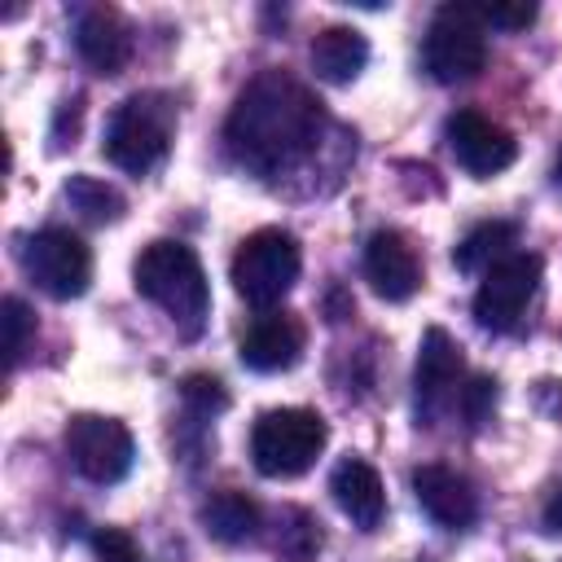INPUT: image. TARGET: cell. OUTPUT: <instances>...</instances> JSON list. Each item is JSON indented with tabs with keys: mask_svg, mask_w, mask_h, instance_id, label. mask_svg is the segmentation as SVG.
Segmentation results:
<instances>
[{
	"mask_svg": "<svg viewBox=\"0 0 562 562\" xmlns=\"http://www.w3.org/2000/svg\"><path fill=\"white\" fill-rule=\"evenodd\" d=\"M492 404H496V382H492V378H474V382L465 386V395H461V408H465V417H470V426H479V422H487V413H492Z\"/></svg>",
	"mask_w": 562,
	"mask_h": 562,
	"instance_id": "25",
	"label": "cell"
},
{
	"mask_svg": "<svg viewBox=\"0 0 562 562\" xmlns=\"http://www.w3.org/2000/svg\"><path fill=\"white\" fill-rule=\"evenodd\" d=\"M136 290L158 303L184 338H198L211 312V285L198 255L184 241H149L132 268Z\"/></svg>",
	"mask_w": 562,
	"mask_h": 562,
	"instance_id": "2",
	"label": "cell"
},
{
	"mask_svg": "<svg viewBox=\"0 0 562 562\" xmlns=\"http://www.w3.org/2000/svg\"><path fill=\"white\" fill-rule=\"evenodd\" d=\"M329 430L312 408H272L250 430V461L263 479H299L321 457Z\"/></svg>",
	"mask_w": 562,
	"mask_h": 562,
	"instance_id": "4",
	"label": "cell"
},
{
	"mask_svg": "<svg viewBox=\"0 0 562 562\" xmlns=\"http://www.w3.org/2000/svg\"><path fill=\"white\" fill-rule=\"evenodd\" d=\"M22 268L48 299H79L92 281V250L70 228H40L22 246Z\"/></svg>",
	"mask_w": 562,
	"mask_h": 562,
	"instance_id": "7",
	"label": "cell"
},
{
	"mask_svg": "<svg viewBox=\"0 0 562 562\" xmlns=\"http://www.w3.org/2000/svg\"><path fill=\"white\" fill-rule=\"evenodd\" d=\"M75 48L97 75H119L132 57V35L114 9H88L75 22Z\"/></svg>",
	"mask_w": 562,
	"mask_h": 562,
	"instance_id": "15",
	"label": "cell"
},
{
	"mask_svg": "<svg viewBox=\"0 0 562 562\" xmlns=\"http://www.w3.org/2000/svg\"><path fill=\"white\" fill-rule=\"evenodd\" d=\"M303 342H307V334H303V321L299 316H290V312H268V316H259L246 334H241V364L246 369H255V373H281V369H290L299 356H303Z\"/></svg>",
	"mask_w": 562,
	"mask_h": 562,
	"instance_id": "13",
	"label": "cell"
},
{
	"mask_svg": "<svg viewBox=\"0 0 562 562\" xmlns=\"http://www.w3.org/2000/svg\"><path fill=\"white\" fill-rule=\"evenodd\" d=\"M92 549H97L101 562H140V544L123 527H101L92 536Z\"/></svg>",
	"mask_w": 562,
	"mask_h": 562,
	"instance_id": "22",
	"label": "cell"
},
{
	"mask_svg": "<svg viewBox=\"0 0 562 562\" xmlns=\"http://www.w3.org/2000/svg\"><path fill=\"white\" fill-rule=\"evenodd\" d=\"M329 492L338 501V509L360 527V531H373L386 514V492H382V479L369 461L360 457H347L334 465V479H329Z\"/></svg>",
	"mask_w": 562,
	"mask_h": 562,
	"instance_id": "16",
	"label": "cell"
},
{
	"mask_svg": "<svg viewBox=\"0 0 562 562\" xmlns=\"http://www.w3.org/2000/svg\"><path fill=\"white\" fill-rule=\"evenodd\" d=\"M364 277H369V285H373L378 299L404 303L422 285V259H417V250L408 246L404 233L378 228L369 237V246H364Z\"/></svg>",
	"mask_w": 562,
	"mask_h": 562,
	"instance_id": "11",
	"label": "cell"
},
{
	"mask_svg": "<svg viewBox=\"0 0 562 562\" xmlns=\"http://www.w3.org/2000/svg\"><path fill=\"white\" fill-rule=\"evenodd\" d=\"M483 26H505V31H518V26H531L536 22V4H483L479 9Z\"/></svg>",
	"mask_w": 562,
	"mask_h": 562,
	"instance_id": "24",
	"label": "cell"
},
{
	"mask_svg": "<svg viewBox=\"0 0 562 562\" xmlns=\"http://www.w3.org/2000/svg\"><path fill=\"white\" fill-rule=\"evenodd\" d=\"M66 202H70L79 215L97 220V224L123 215V193L110 189V184L97 180V176H70V180H66Z\"/></svg>",
	"mask_w": 562,
	"mask_h": 562,
	"instance_id": "20",
	"label": "cell"
},
{
	"mask_svg": "<svg viewBox=\"0 0 562 562\" xmlns=\"http://www.w3.org/2000/svg\"><path fill=\"white\" fill-rule=\"evenodd\" d=\"M413 496L426 509L430 522L448 527V531H465L479 518V492L465 474L448 470V465H422L413 470Z\"/></svg>",
	"mask_w": 562,
	"mask_h": 562,
	"instance_id": "12",
	"label": "cell"
},
{
	"mask_svg": "<svg viewBox=\"0 0 562 562\" xmlns=\"http://www.w3.org/2000/svg\"><path fill=\"white\" fill-rule=\"evenodd\" d=\"M426 70L439 83H465L487 61V26L474 4H443L430 18L426 44H422Z\"/></svg>",
	"mask_w": 562,
	"mask_h": 562,
	"instance_id": "6",
	"label": "cell"
},
{
	"mask_svg": "<svg viewBox=\"0 0 562 562\" xmlns=\"http://www.w3.org/2000/svg\"><path fill=\"white\" fill-rule=\"evenodd\" d=\"M321 127H325L321 101L299 79L281 70H263L241 88L224 136H228L233 158L246 171L281 176L316 149Z\"/></svg>",
	"mask_w": 562,
	"mask_h": 562,
	"instance_id": "1",
	"label": "cell"
},
{
	"mask_svg": "<svg viewBox=\"0 0 562 562\" xmlns=\"http://www.w3.org/2000/svg\"><path fill=\"white\" fill-rule=\"evenodd\" d=\"M544 531H553V536H562V487L549 496V505H544Z\"/></svg>",
	"mask_w": 562,
	"mask_h": 562,
	"instance_id": "26",
	"label": "cell"
},
{
	"mask_svg": "<svg viewBox=\"0 0 562 562\" xmlns=\"http://www.w3.org/2000/svg\"><path fill=\"white\" fill-rule=\"evenodd\" d=\"M184 400H189V408H198L202 417H211V413H220V408L228 404L224 386H220L215 378H202V373H193V378L184 382Z\"/></svg>",
	"mask_w": 562,
	"mask_h": 562,
	"instance_id": "23",
	"label": "cell"
},
{
	"mask_svg": "<svg viewBox=\"0 0 562 562\" xmlns=\"http://www.w3.org/2000/svg\"><path fill=\"white\" fill-rule=\"evenodd\" d=\"M514 237H518V228H514L509 220H487V224L470 228V233L457 241L452 263H457L461 272H487L492 263H501L505 255H514V250H509Z\"/></svg>",
	"mask_w": 562,
	"mask_h": 562,
	"instance_id": "19",
	"label": "cell"
},
{
	"mask_svg": "<svg viewBox=\"0 0 562 562\" xmlns=\"http://www.w3.org/2000/svg\"><path fill=\"white\" fill-rule=\"evenodd\" d=\"M457 378H461V347L448 338V329H439V325L426 329L422 347H417V373H413L422 422H435V413H439L443 395L457 386Z\"/></svg>",
	"mask_w": 562,
	"mask_h": 562,
	"instance_id": "14",
	"label": "cell"
},
{
	"mask_svg": "<svg viewBox=\"0 0 562 562\" xmlns=\"http://www.w3.org/2000/svg\"><path fill=\"white\" fill-rule=\"evenodd\" d=\"M31 325H35V316L26 312V303L22 299H4V360H9V369L22 360Z\"/></svg>",
	"mask_w": 562,
	"mask_h": 562,
	"instance_id": "21",
	"label": "cell"
},
{
	"mask_svg": "<svg viewBox=\"0 0 562 562\" xmlns=\"http://www.w3.org/2000/svg\"><path fill=\"white\" fill-rule=\"evenodd\" d=\"M299 268H303L299 241L285 228H259L233 255V290L250 307H272L290 294V285L299 281Z\"/></svg>",
	"mask_w": 562,
	"mask_h": 562,
	"instance_id": "5",
	"label": "cell"
},
{
	"mask_svg": "<svg viewBox=\"0 0 562 562\" xmlns=\"http://www.w3.org/2000/svg\"><path fill=\"white\" fill-rule=\"evenodd\" d=\"M448 149L470 176H496L518 158L514 136L479 110H457L448 119Z\"/></svg>",
	"mask_w": 562,
	"mask_h": 562,
	"instance_id": "10",
	"label": "cell"
},
{
	"mask_svg": "<svg viewBox=\"0 0 562 562\" xmlns=\"http://www.w3.org/2000/svg\"><path fill=\"white\" fill-rule=\"evenodd\" d=\"M540 268H544L540 255H527V250H514L501 263H492L474 294V321L492 334H509L540 285Z\"/></svg>",
	"mask_w": 562,
	"mask_h": 562,
	"instance_id": "9",
	"label": "cell"
},
{
	"mask_svg": "<svg viewBox=\"0 0 562 562\" xmlns=\"http://www.w3.org/2000/svg\"><path fill=\"white\" fill-rule=\"evenodd\" d=\"M171 132H176V110L167 97L158 92H140L127 97L105 127V158L114 167H123L127 176H149L167 149H171Z\"/></svg>",
	"mask_w": 562,
	"mask_h": 562,
	"instance_id": "3",
	"label": "cell"
},
{
	"mask_svg": "<svg viewBox=\"0 0 562 562\" xmlns=\"http://www.w3.org/2000/svg\"><path fill=\"white\" fill-rule=\"evenodd\" d=\"M553 180L562 184V154H558V162H553Z\"/></svg>",
	"mask_w": 562,
	"mask_h": 562,
	"instance_id": "27",
	"label": "cell"
},
{
	"mask_svg": "<svg viewBox=\"0 0 562 562\" xmlns=\"http://www.w3.org/2000/svg\"><path fill=\"white\" fill-rule=\"evenodd\" d=\"M307 57H312V70L325 83H351L364 70V61H369V40L356 26H325L312 40Z\"/></svg>",
	"mask_w": 562,
	"mask_h": 562,
	"instance_id": "17",
	"label": "cell"
},
{
	"mask_svg": "<svg viewBox=\"0 0 562 562\" xmlns=\"http://www.w3.org/2000/svg\"><path fill=\"white\" fill-rule=\"evenodd\" d=\"M66 457L88 483L105 487V483H119L132 470L136 443H132V430L123 422L101 417V413H79L66 426Z\"/></svg>",
	"mask_w": 562,
	"mask_h": 562,
	"instance_id": "8",
	"label": "cell"
},
{
	"mask_svg": "<svg viewBox=\"0 0 562 562\" xmlns=\"http://www.w3.org/2000/svg\"><path fill=\"white\" fill-rule=\"evenodd\" d=\"M202 527L206 536H215L220 544H241L255 536L259 527V505L246 492H215L202 505Z\"/></svg>",
	"mask_w": 562,
	"mask_h": 562,
	"instance_id": "18",
	"label": "cell"
}]
</instances>
